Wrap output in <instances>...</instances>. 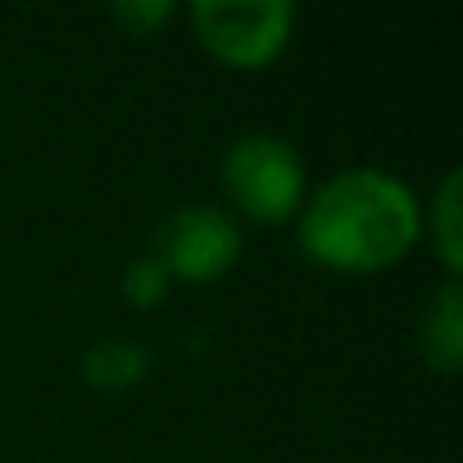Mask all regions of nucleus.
Instances as JSON below:
<instances>
[{
  "instance_id": "nucleus-1",
  "label": "nucleus",
  "mask_w": 463,
  "mask_h": 463,
  "mask_svg": "<svg viewBox=\"0 0 463 463\" xmlns=\"http://www.w3.org/2000/svg\"><path fill=\"white\" fill-rule=\"evenodd\" d=\"M413 191L377 168H345L318 186L300 213V246L309 260L341 273H373L395 264L418 241Z\"/></svg>"
},
{
  "instance_id": "nucleus-7",
  "label": "nucleus",
  "mask_w": 463,
  "mask_h": 463,
  "mask_svg": "<svg viewBox=\"0 0 463 463\" xmlns=\"http://www.w3.org/2000/svg\"><path fill=\"white\" fill-rule=\"evenodd\" d=\"M458 182H463V173L454 168V173L440 182L436 204H431V241H436V250H440V260H445L449 273L463 269V241H458Z\"/></svg>"
},
{
  "instance_id": "nucleus-3",
  "label": "nucleus",
  "mask_w": 463,
  "mask_h": 463,
  "mask_svg": "<svg viewBox=\"0 0 463 463\" xmlns=\"http://www.w3.org/2000/svg\"><path fill=\"white\" fill-rule=\"evenodd\" d=\"M191 24L204 51H213L222 64L255 69L287 46L296 5L291 0H195Z\"/></svg>"
},
{
  "instance_id": "nucleus-9",
  "label": "nucleus",
  "mask_w": 463,
  "mask_h": 463,
  "mask_svg": "<svg viewBox=\"0 0 463 463\" xmlns=\"http://www.w3.org/2000/svg\"><path fill=\"white\" fill-rule=\"evenodd\" d=\"M173 14V5L168 0H123V5H114V19L123 24V28H132V33H150L155 24H164Z\"/></svg>"
},
{
  "instance_id": "nucleus-4",
  "label": "nucleus",
  "mask_w": 463,
  "mask_h": 463,
  "mask_svg": "<svg viewBox=\"0 0 463 463\" xmlns=\"http://www.w3.org/2000/svg\"><path fill=\"white\" fill-rule=\"evenodd\" d=\"M241 255V227L232 213L213 209V204H182L173 209L159 232H155V264L168 278H186V282H209L218 273H227Z\"/></svg>"
},
{
  "instance_id": "nucleus-5",
  "label": "nucleus",
  "mask_w": 463,
  "mask_h": 463,
  "mask_svg": "<svg viewBox=\"0 0 463 463\" xmlns=\"http://www.w3.org/2000/svg\"><path fill=\"white\" fill-rule=\"evenodd\" d=\"M463 354V291L445 282L436 300L422 309V359L436 373H454Z\"/></svg>"
},
{
  "instance_id": "nucleus-8",
  "label": "nucleus",
  "mask_w": 463,
  "mask_h": 463,
  "mask_svg": "<svg viewBox=\"0 0 463 463\" xmlns=\"http://www.w3.org/2000/svg\"><path fill=\"white\" fill-rule=\"evenodd\" d=\"M164 291H168V273L146 255V260H132L128 269H123V296L137 305V309H150V305H159L164 300Z\"/></svg>"
},
{
  "instance_id": "nucleus-2",
  "label": "nucleus",
  "mask_w": 463,
  "mask_h": 463,
  "mask_svg": "<svg viewBox=\"0 0 463 463\" xmlns=\"http://www.w3.org/2000/svg\"><path fill=\"white\" fill-rule=\"evenodd\" d=\"M222 191L232 209L250 222H287L305 200V164L291 141L255 132L232 141V150L222 155Z\"/></svg>"
},
{
  "instance_id": "nucleus-6",
  "label": "nucleus",
  "mask_w": 463,
  "mask_h": 463,
  "mask_svg": "<svg viewBox=\"0 0 463 463\" xmlns=\"http://www.w3.org/2000/svg\"><path fill=\"white\" fill-rule=\"evenodd\" d=\"M150 373V350L137 341H100L82 354V377L96 391H128Z\"/></svg>"
}]
</instances>
